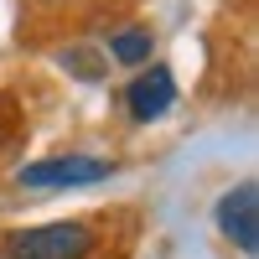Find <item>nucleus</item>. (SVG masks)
I'll list each match as a JSON object with an SVG mask.
<instances>
[{
  "label": "nucleus",
  "mask_w": 259,
  "mask_h": 259,
  "mask_svg": "<svg viewBox=\"0 0 259 259\" xmlns=\"http://www.w3.org/2000/svg\"><path fill=\"white\" fill-rule=\"evenodd\" d=\"M6 259H83L94 249L89 223H41V228H11Z\"/></svg>",
  "instance_id": "nucleus-1"
},
{
  "label": "nucleus",
  "mask_w": 259,
  "mask_h": 259,
  "mask_svg": "<svg viewBox=\"0 0 259 259\" xmlns=\"http://www.w3.org/2000/svg\"><path fill=\"white\" fill-rule=\"evenodd\" d=\"M109 177H114V161H99V156H47L16 171V182L31 192H68V187H94Z\"/></svg>",
  "instance_id": "nucleus-2"
},
{
  "label": "nucleus",
  "mask_w": 259,
  "mask_h": 259,
  "mask_svg": "<svg viewBox=\"0 0 259 259\" xmlns=\"http://www.w3.org/2000/svg\"><path fill=\"white\" fill-rule=\"evenodd\" d=\"M218 233L228 244H239L244 254L259 249V187L254 182H239L233 192H223V202H218Z\"/></svg>",
  "instance_id": "nucleus-3"
},
{
  "label": "nucleus",
  "mask_w": 259,
  "mask_h": 259,
  "mask_svg": "<svg viewBox=\"0 0 259 259\" xmlns=\"http://www.w3.org/2000/svg\"><path fill=\"white\" fill-rule=\"evenodd\" d=\"M124 104H130V119H166L171 104H177V78H171V68H161V62H150V68L124 89Z\"/></svg>",
  "instance_id": "nucleus-4"
},
{
  "label": "nucleus",
  "mask_w": 259,
  "mask_h": 259,
  "mask_svg": "<svg viewBox=\"0 0 259 259\" xmlns=\"http://www.w3.org/2000/svg\"><path fill=\"white\" fill-rule=\"evenodd\" d=\"M109 57L124 62V68H140V62H150V26L114 31V36H109Z\"/></svg>",
  "instance_id": "nucleus-5"
}]
</instances>
